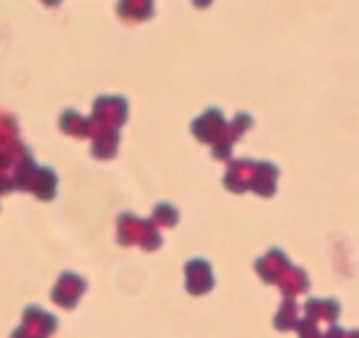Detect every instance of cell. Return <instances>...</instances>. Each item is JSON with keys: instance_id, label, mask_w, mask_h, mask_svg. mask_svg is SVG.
<instances>
[{"instance_id": "6da1fadb", "label": "cell", "mask_w": 359, "mask_h": 338, "mask_svg": "<svg viewBox=\"0 0 359 338\" xmlns=\"http://www.w3.org/2000/svg\"><path fill=\"white\" fill-rule=\"evenodd\" d=\"M116 241L122 246H140L146 251H156L164 243L154 219H137L135 215H122L116 219Z\"/></svg>"}, {"instance_id": "7a4b0ae2", "label": "cell", "mask_w": 359, "mask_h": 338, "mask_svg": "<svg viewBox=\"0 0 359 338\" xmlns=\"http://www.w3.org/2000/svg\"><path fill=\"white\" fill-rule=\"evenodd\" d=\"M130 106L119 95H101L93 103V124L95 127H106V130H116L127 122Z\"/></svg>"}, {"instance_id": "3957f363", "label": "cell", "mask_w": 359, "mask_h": 338, "mask_svg": "<svg viewBox=\"0 0 359 338\" xmlns=\"http://www.w3.org/2000/svg\"><path fill=\"white\" fill-rule=\"evenodd\" d=\"M56 317L43 312L40 306H27L24 309V320H22V327H16L13 330L11 338H50L56 333Z\"/></svg>"}, {"instance_id": "277c9868", "label": "cell", "mask_w": 359, "mask_h": 338, "mask_svg": "<svg viewBox=\"0 0 359 338\" xmlns=\"http://www.w3.org/2000/svg\"><path fill=\"white\" fill-rule=\"evenodd\" d=\"M88 291V280L82 275H74V272H64L58 283L53 285L50 291V299L56 302L58 306L64 309H74V304L79 302V296Z\"/></svg>"}, {"instance_id": "5b68a950", "label": "cell", "mask_w": 359, "mask_h": 338, "mask_svg": "<svg viewBox=\"0 0 359 338\" xmlns=\"http://www.w3.org/2000/svg\"><path fill=\"white\" fill-rule=\"evenodd\" d=\"M224 130H227V124H224V116L219 109H206V111L191 124V133L196 135V140L209 143V146H214V143L222 137Z\"/></svg>"}, {"instance_id": "8992f818", "label": "cell", "mask_w": 359, "mask_h": 338, "mask_svg": "<svg viewBox=\"0 0 359 338\" xmlns=\"http://www.w3.org/2000/svg\"><path fill=\"white\" fill-rule=\"evenodd\" d=\"M254 172H257V161L254 158H233L227 175H224V188L233 193H246L251 191V182H254Z\"/></svg>"}, {"instance_id": "52a82bcc", "label": "cell", "mask_w": 359, "mask_h": 338, "mask_svg": "<svg viewBox=\"0 0 359 338\" xmlns=\"http://www.w3.org/2000/svg\"><path fill=\"white\" fill-rule=\"evenodd\" d=\"M214 288V275L206 259H191L185 264V291L191 296H203Z\"/></svg>"}, {"instance_id": "ba28073f", "label": "cell", "mask_w": 359, "mask_h": 338, "mask_svg": "<svg viewBox=\"0 0 359 338\" xmlns=\"http://www.w3.org/2000/svg\"><path fill=\"white\" fill-rule=\"evenodd\" d=\"M254 267H257L259 278L272 285V283H280L283 275L291 270V262H288V257L283 254L280 248H272V251H267L264 257H259Z\"/></svg>"}, {"instance_id": "9c48e42d", "label": "cell", "mask_w": 359, "mask_h": 338, "mask_svg": "<svg viewBox=\"0 0 359 338\" xmlns=\"http://www.w3.org/2000/svg\"><path fill=\"white\" fill-rule=\"evenodd\" d=\"M278 177H280V169L269 161H257V172H254V182H251V191L262 196V198H272L278 193Z\"/></svg>"}, {"instance_id": "30bf717a", "label": "cell", "mask_w": 359, "mask_h": 338, "mask_svg": "<svg viewBox=\"0 0 359 338\" xmlns=\"http://www.w3.org/2000/svg\"><path fill=\"white\" fill-rule=\"evenodd\" d=\"M304 312L314 323H327V325H336L338 315H341V304L338 299H309L304 304Z\"/></svg>"}, {"instance_id": "8fae6325", "label": "cell", "mask_w": 359, "mask_h": 338, "mask_svg": "<svg viewBox=\"0 0 359 338\" xmlns=\"http://www.w3.org/2000/svg\"><path fill=\"white\" fill-rule=\"evenodd\" d=\"M58 127H61V133H67V135H72V137H90L93 133H95V124H93V119H88V116L77 114L74 109H67V111L61 114Z\"/></svg>"}, {"instance_id": "7c38bea8", "label": "cell", "mask_w": 359, "mask_h": 338, "mask_svg": "<svg viewBox=\"0 0 359 338\" xmlns=\"http://www.w3.org/2000/svg\"><path fill=\"white\" fill-rule=\"evenodd\" d=\"M116 13L130 24L148 22V19H154V0H119Z\"/></svg>"}, {"instance_id": "4fadbf2b", "label": "cell", "mask_w": 359, "mask_h": 338, "mask_svg": "<svg viewBox=\"0 0 359 338\" xmlns=\"http://www.w3.org/2000/svg\"><path fill=\"white\" fill-rule=\"evenodd\" d=\"M116 146H119V133L116 130H106V127H95V133H93V156L106 161V158H111L116 154Z\"/></svg>"}, {"instance_id": "5bb4252c", "label": "cell", "mask_w": 359, "mask_h": 338, "mask_svg": "<svg viewBox=\"0 0 359 338\" xmlns=\"http://www.w3.org/2000/svg\"><path fill=\"white\" fill-rule=\"evenodd\" d=\"M280 291L285 299H296V296H302V293L309 291V278H306V272L302 267H291V270L285 272L280 278Z\"/></svg>"}, {"instance_id": "9a60e30c", "label": "cell", "mask_w": 359, "mask_h": 338, "mask_svg": "<svg viewBox=\"0 0 359 338\" xmlns=\"http://www.w3.org/2000/svg\"><path fill=\"white\" fill-rule=\"evenodd\" d=\"M56 185H58V177L53 169L48 167H37V172H34V180H32V191L40 201H50L53 196H56Z\"/></svg>"}, {"instance_id": "2e32d148", "label": "cell", "mask_w": 359, "mask_h": 338, "mask_svg": "<svg viewBox=\"0 0 359 338\" xmlns=\"http://www.w3.org/2000/svg\"><path fill=\"white\" fill-rule=\"evenodd\" d=\"M275 327L280 330V333H285V330H299V304L293 302V299H283L280 309H278V315H275Z\"/></svg>"}, {"instance_id": "e0dca14e", "label": "cell", "mask_w": 359, "mask_h": 338, "mask_svg": "<svg viewBox=\"0 0 359 338\" xmlns=\"http://www.w3.org/2000/svg\"><path fill=\"white\" fill-rule=\"evenodd\" d=\"M254 127V119H251V114H246V111H238L236 114V119L227 124V137L233 140V143H238L241 137L246 135L248 130Z\"/></svg>"}, {"instance_id": "ac0fdd59", "label": "cell", "mask_w": 359, "mask_h": 338, "mask_svg": "<svg viewBox=\"0 0 359 338\" xmlns=\"http://www.w3.org/2000/svg\"><path fill=\"white\" fill-rule=\"evenodd\" d=\"M151 219L156 222V227H175L180 215L172 203H158L156 209H154V217H151Z\"/></svg>"}, {"instance_id": "d6986e66", "label": "cell", "mask_w": 359, "mask_h": 338, "mask_svg": "<svg viewBox=\"0 0 359 338\" xmlns=\"http://www.w3.org/2000/svg\"><path fill=\"white\" fill-rule=\"evenodd\" d=\"M299 338H325V333L317 327V323H314V320L304 317L302 323H299Z\"/></svg>"}, {"instance_id": "ffe728a7", "label": "cell", "mask_w": 359, "mask_h": 338, "mask_svg": "<svg viewBox=\"0 0 359 338\" xmlns=\"http://www.w3.org/2000/svg\"><path fill=\"white\" fill-rule=\"evenodd\" d=\"M325 338H346V330L338 325H330V330L325 333Z\"/></svg>"}, {"instance_id": "44dd1931", "label": "cell", "mask_w": 359, "mask_h": 338, "mask_svg": "<svg viewBox=\"0 0 359 338\" xmlns=\"http://www.w3.org/2000/svg\"><path fill=\"white\" fill-rule=\"evenodd\" d=\"M212 3L214 0H193V6H196V8H209Z\"/></svg>"}, {"instance_id": "7402d4cb", "label": "cell", "mask_w": 359, "mask_h": 338, "mask_svg": "<svg viewBox=\"0 0 359 338\" xmlns=\"http://www.w3.org/2000/svg\"><path fill=\"white\" fill-rule=\"evenodd\" d=\"M45 6H50V8H53V6H58V3H61V0H43Z\"/></svg>"}, {"instance_id": "603a6c76", "label": "cell", "mask_w": 359, "mask_h": 338, "mask_svg": "<svg viewBox=\"0 0 359 338\" xmlns=\"http://www.w3.org/2000/svg\"><path fill=\"white\" fill-rule=\"evenodd\" d=\"M346 338H359V330H348Z\"/></svg>"}]
</instances>
